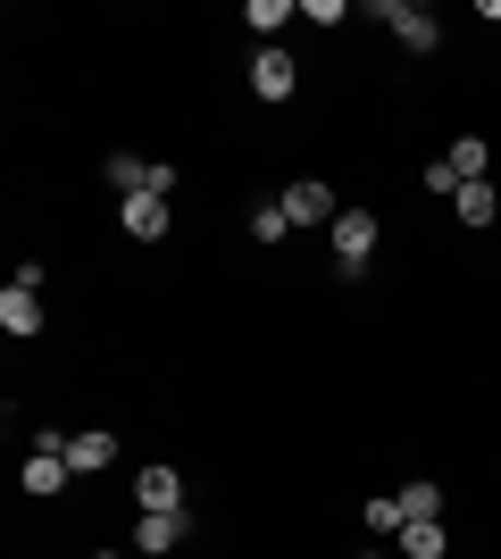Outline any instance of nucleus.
Returning a JSON list of instances; mask_svg holds the SVG:
<instances>
[{
	"instance_id": "1",
	"label": "nucleus",
	"mask_w": 501,
	"mask_h": 559,
	"mask_svg": "<svg viewBox=\"0 0 501 559\" xmlns=\"http://www.w3.org/2000/svg\"><path fill=\"white\" fill-rule=\"evenodd\" d=\"M377 17L393 25V43H402V50H418V59H427V50L443 43V25H434V9H409V0H377Z\"/></svg>"
},
{
	"instance_id": "4",
	"label": "nucleus",
	"mask_w": 501,
	"mask_h": 559,
	"mask_svg": "<svg viewBox=\"0 0 501 559\" xmlns=\"http://www.w3.org/2000/svg\"><path fill=\"white\" fill-rule=\"evenodd\" d=\"M293 84H301V68H293L276 43H260V59H251V93H260V100H293Z\"/></svg>"
},
{
	"instance_id": "11",
	"label": "nucleus",
	"mask_w": 501,
	"mask_h": 559,
	"mask_svg": "<svg viewBox=\"0 0 501 559\" xmlns=\"http://www.w3.org/2000/svg\"><path fill=\"white\" fill-rule=\"evenodd\" d=\"M126 234H134V242H159L167 234V201L159 192H134V201H126Z\"/></svg>"
},
{
	"instance_id": "12",
	"label": "nucleus",
	"mask_w": 501,
	"mask_h": 559,
	"mask_svg": "<svg viewBox=\"0 0 501 559\" xmlns=\"http://www.w3.org/2000/svg\"><path fill=\"white\" fill-rule=\"evenodd\" d=\"M443 159H452V176H460V185H485V159H493V151H485V134H460L452 151H443Z\"/></svg>"
},
{
	"instance_id": "19",
	"label": "nucleus",
	"mask_w": 501,
	"mask_h": 559,
	"mask_svg": "<svg viewBox=\"0 0 501 559\" xmlns=\"http://www.w3.org/2000/svg\"><path fill=\"white\" fill-rule=\"evenodd\" d=\"M427 192H460V176H452V159H427V176H418Z\"/></svg>"
},
{
	"instance_id": "6",
	"label": "nucleus",
	"mask_w": 501,
	"mask_h": 559,
	"mask_svg": "<svg viewBox=\"0 0 501 559\" xmlns=\"http://www.w3.org/2000/svg\"><path fill=\"white\" fill-rule=\"evenodd\" d=\"M393 559H452V535H443V518H409L402 535H393Z\"/></svg>"
},
{
	"instance_id": "9",
	"label": "nucleus",
	"mask_w": 501,
	"mask_h": 559,
	"mask_svg": "<svg viewBox=\"0 0 501 559\" xmlns=\"http://www.w3.org/2000/svg\"><path fill=\"white\" fill-rule=\"evenodd\" d=\"M134 501H143V510H184V476H176V467H143V476H134Z\"/></svg>"
},
{
	"instance_id": "21",
	"label": "nucleus",
	"mask_w": 501,
	"mask_h": 559,
	"mask_svg": "<svg viewBox=\"0 0 501 559\" xmlns=\"http://www.w3.org/2000/svg\"><path fill=\"white\" fill-rule=\"evenodd\" d=\"M93 559H126V551H93Z\"/></svg>"
},
{
	"instance_id": "7",
	"label": "nucleus",
	"mask_w": 501,
	"mask_h": 559,
	"mask_svg": "<svg viewBox=\"0 0 501 559\" xmlns=\"http://www.w3.org/2000/svg\"><path fill=\"white\" fill-rule=\"evenodd\" d=\"M68 476H75V467H68V451H43V443L25 451V492H34V501L68 492Z\"/></svg>"
},
{
	"instance_id": "15",
	"label": "nucleus",
	"mask_w": 501,
	"mask_h": 559,
	"mask_svg": "<svg viewBox=\"0 0 501 559\" xmlns=\"http://www.w3.org/2000/svg\"><path fill=\"white\" fill-rule=\"evenodd\" d=\"M393 501H402V526H409V518H443V485H427V476H418V485H402Z\"/></svg>"
},
{
	"instance_id": "2",
	"label": "nucleus",
	"mask_w": 501,
	"mask_h": 559,
	"mask_svg": "<svg viewBox=\"0 0 501 559\" xmlns=\"http://www.w3.org/2000/svg\"><path fill=\"white\" fill-rule=\"evenodd\" d=\"M326 234H334V267H343V276L368 267V251H377V217H368V210H343Z\"/></svg>"
},
{
	"instance_id": "16",
	"label": "nucleus",
	"mask_w": 501,
	"mask_h": 559,
	"mask_svg": "<svg viewBox=\"0 0 501 559\" xmlns=\"http://www.w3.org/2000/svg\"><path fill=\"white\" fill-rule=\"evenodd\" d=\"M109 185H118L126 201H134V192H151V159H134V151H118V159H109Z\"/></svg>"
},
{
	"instance_id": "3",
	"label": "nucleus",
	"mask_w": 501,
	"mask_h": 559,
	"mask_svg": "<svg viewBox=\"0 0 501 559\" xmlns=\"http://www.w3.org/2000/svg\"><path fill=\"white\" fill-rule=\"evenodd\" d=\"M285 217L293 226H334V185H318V176H301V185H285Z\"/></svg>"
},
{
	"instance_id": "20",
	"label": "nucleus",
	"mask_w": 501,
	"mask_h": 559,
	"mask_svg": "<svg viewBox=\"0 0 501 559\" xmlns=\"http://www.w3.org/2000/svg\"><path fill=\"white\" fill-rule=\"evenodd\" d=\"M359 559H393V551H359Z\"/></svg>"
},
{
	"instance_id": "13",
	"label": "nucleus",
	"mask_w": 501,
	"mask_h": 559,
	"mask_svg": "<svg viewBox=\"0 0 501 559\" xmlns=\"http://www.w3.org/2000/svg\"><path fill=\"white\" fill-rule=\"evenodd\" d=\"M293 17H301L293 0H251V9H242V25H251V34H267V43H276V34H285Z\"/></svg>"
},
{
	"instance_id": "10",
	"label": "nucleus",
	"mask_w": 501,
	"mask_h": 559,
	"mask_svg": "<svg viewBox=\"0 0 501 559\" xmlns=\"http://www.w3.org/2000/svg\"><path fill=\"white\" fill-rule=\"evenodd\" d=\"M0 326L17 334V343H25V334H43V301H34L25 284H9V293H0Z\"/></svg>"
},
{
	"instance_id": "17",
	"label": "nucleus",
	"mask_w": 501,
	"mask_h": 559,
	"mask_svg": "<svg viewBox=\"0 0 501 559\" xmlns=\"http://www.w3.org/2000/svg\"><path fill=\"white\" fill-rule=\"evenodd\" d=\"M285 234H293L285 201H267V210H251V242H285Z\"/></svg>"
},
{
	"instance_id": "18",
	"label": "nucleus",
	"mask_w": 501,
	"mask_h": 559,
	"mask_svg": "<svg viewBox=\"0 0 501 559\" xmlns=\"http://www.w3.org/2000/svg\"><path fill=\"white\" fill-rule=\"evenodd\" d=\"M359 518H368V535H402V501H393V492H377Z\"/></svg>"
},
{
	"instance_id": "8",
	"label": "nucleus",
	"mask_w": 501,
	"mask_h": 559,
	"mask_svg": "<svg viewBox=\"0 0 501 559\" xmlns=\"http://www.w3.org/2000/svg\"><path fill=\"white\" fill-rule=\"evenodd\" d=\"M109 460H118V435H109V426H84V435H68V467H75V476H100Z\"/></svg>"
},
{
	"instance_id": "5",
	"label": "nucleus",
	"mask_w": 501,
	"mask_h": 559,
	"mask_svg": "<svg viewBox=\"0 0 501 559\" xmlns=\"http://www.w3.org/2000/svg\"><path fill=\"white\" fill-rule=\"evenodd\" d=\"M184 543V510H143L134 518V559H159Z\"/></svg>"
},
{
	"instance_id": "14",
	"label": "nucleus",
	"mask_w": 501,
	"mask_h": 559,
	"mask_svg": "<svg viewBox=\"0 0 501 559\" xmlns=\"http://www.w3.org/2000/svg\"><path fill=\"white\" fill-rule=\"evenodd\" d=\"M452 210H460V226H493L501 201H493V185H460V192H452Z\"/></svg>"
}]
</instances>
